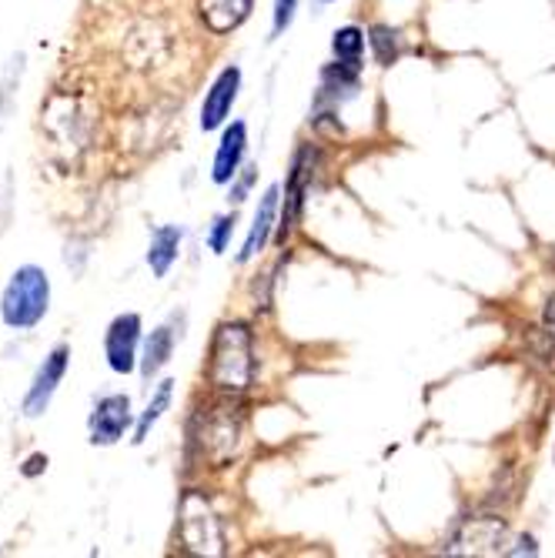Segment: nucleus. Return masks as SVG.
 <instances>
[{"mask_svg": "<svg viewBox=\"0 0 555 558\" xmlns=\"http://www.w3.org/2000/svg\"><path fill=\"white\" fill-rule=\"evenodd\" d=\"M294 8H298V0H275V37L291 24Z\"/></svg>", "mask_w": 555, "mask_h": 558, "instance_id": "obj_20", "label": "nucleus"}, {"mask_svg": "<svg viewBox=\"0 0 555 558\" xmlns=\"http://www.w3.org/2000/svg\"><path fill=\"white\" fill-rule=\"evenodd\" d=\"M137 344H141V318L137 315H118L105 335V354H108L111 372H118V375L134 372Z\"/></svg>", "mask_w": 555, "mask_h": 558, "instance_id": "obj_8", "label": "nucleus"}, {"mask_svg": "<svg viewBox=\"0 0 555 558\" xmlns=\"http://www.w3.org/2000/svg\"><path fill=\"white\" fill-rule=\"evenodd\" d=\"M278 184H272L265 194H262V205H258V215H255V225H251V231H248V241H244V247H241V255H238V262H251L255 255H262L265 251V244H268V238H272V231H275V218H278Z\"/></svg>", "mask_w": 555, "mask_h": 558, "instance_id": "obj_12", "label": "nucleus"}, {"mask_svg": "<svg viewBox=\"0 0 555 558\" xmlns=\"http://www.w3.org/2000/svg\"><path fill=\"white\" fill-rule=\"evenodd\" d=\"M178 538L191 555H225V525L205 492L188 488L178 505Z\"/></svg>", "mask_w": 555, "mask_h": 558, "instance_id": "obj_3", "label": "nucleus"}, {"mask_svg": "<svg viewBox=\"0 0 555 558\" xmlns=\"http://www.w3.org/2000/svg\"><path fill=\"white\" fill-rule=\"evenodd\" d=\"M331 50L338 61H362V50H365V34L359 27H341L331 37Z\"/></svg>", "mask_w": 555, "mask_h": 558, "instance_id": "obj_17", "label": "nucleus"}, {"mask_svg": "<svg viewBox=\"0 0 555 558\" xmlns=\"http://www.w3.org/2000/svg\"><path fill=\"white\" fill-rule=\"evenodd\" d=\"M171 395H174V381H171V378H165V381L158 385L155 398L147 401V409H144V415H141L137 428H134V445H141V441L150 435V428H155V425L161 422V415L168 412V404H171Z\"/></svg>", "mask_w": 555, "mask_h": 558, "instance_id": "obj_16", "label": "nucleus"}, {"mask_svg": "<svg viewBox=\"0 0 555 558\" xmlns=\"http://www.w3.org/2000/svg\"><path fill=\"white\" fill-rule=\"evenodd\" d=\"M40 469H47V459H40V454H34V459L27 462V469H24V472H27V475H34V472H40Z\"/></svg>", "mask_w": 555, "mask_h": 558, "instance_id": "obj_23", "label": "nucleus"}, {"mask_svg": "<svg viewBox=\"0 0 555 558\" xmlns=\"http://www.w3.org/2000/svg\"><path fill=\"white\" fill-rule=\"evenodd\" d=\"M171 351H174V328L171 325H161V328L150 331V338L144 341V354H141V375L155 378L171 362Z\"/></svg>", "mask_w": 555, "mask_h": 558, "instance_id": "obj_15", "label": "nucleus"}, {"mask_svg": "<svg viewBox=\"0 0 555 558\" xmlns=\"http://www.w3.org/2000/svg\"><path fill=\"white\" fill-rule=\"evenodd\" d=\"M68 362H71V348H68V344H58V348L44 359V365L37 368V375H34V381H31V388H27V395H24V415H27V418H40V415L47 412L50 398H55L58 385H61L64 375H68Z\"/></svg>", "mask_w": 555, "mask_h": 558, "instance_id": "obj_5", "label": "nucleus"}, {"mask_svg": "<svg viewBox=\"0 0 555 558\" xmlns=\"http://www.w3.org/2000/svg\"><path fill=\"white\" fill-rule=\"evenodd\" d=\"M208 385L231 398L255 385V338L244 322L218 325L208 351Z\"/></svg>", "mask_w": 555, "mask_h": 558, "instance_id": "obj_1", "label": "nucleus"}, {"mask_svg": "<svg viewBox=\"0 0 555 558\" xmlns=\"http://www.w3.org/2000/svg\"><path fill=\"white\" fill-rule=\"evenodd\" d=\"M251 181H255V168H248V174H244L241 181H234V184H231V201H234V205H238V201H244V194H248Z\"/></svg>", "mask_w": 555, "mask_h": 558, "instance_id": "obj_21", "label": "nucleus"}, {"mask_svg": "<svg viewBox=\"0 0 555 558\" xmlns=\"http://www.w3.org/2000/svg\"><path fill=\"white\" fill-rule=\"evenodd\" d=\"M131 425V401L128 395H105L87 418L91 445H118Z\"/></svg>", "mask_w": 555, "mask_h": 558, "instance_id": "obj_6", "label": "nucleus"}, {"mask_svg": "<svg viewBox=\"0 0 555 558\" xmlns=\"http://www.w3.org/2000/svg\"><path fill=\"white\" fill-rule=\"evenodd\" d=\"M542 322H545V331L555 338V291H552V298L545 301V315H542Z\"/></svg>", "mask_w": 555, "mask_h": 558, "instance_id": "obj_22", "label": "nucleus"}, {"mask_svg": "<svg viewBox=\"0 0 555 558\" xmlns=\"http://www.w3.org/2000/svg\"><path fill=\"white\" fill-rule=\"evenodd\" d=\"M312 171H315V150L312 147H301L294 155V165H291V178H288V191H285V215H281V234H288L291 221L301 215V205H305V191L312 184Z\"/></svg>", "mask_w": 555, "mask_h": 558, "instance_id": "obj_10", "label": "nucleus"}, {"mask_svg": "<svg viewBox=\"0 0 555 558\" xmlns=\"http://www.w3.org/2000/svg\"><path fill=\"white\" fill-rule=\"evenodd\" d=\"M238 87H241V71L238 68H225L215 77L205 105H201V131H218L228 121L234 100H238Z\"/></svg>", "mask_w": 555, "mask_h": 558, "instance_id": "obj_9", "label": "nucleus"}, {"mask_svg": "<svg viewBox=\"0 0 555 558\" xmlns=\"http://www.w3.org/2000/svg\"><path fill=\"white\" fill-rule=\"evenodd\" d=\"M502 542H506V522L502 519H469L451 542L445 545L448 555H495L502 551Z\"/></svg>", "mask_w": 555, "mask_h": 558, "instance_id": "obj_7", "label": "nucleus"}, {"mask_svg": "<svg viewBox=\"0 0 555 558\" xmlns=\"http://www.w3.org/2000/svg\"><path fill=\"white\" fill-rule=\"evenodd\" d=\"M178 251H181V228H174V225L158 228L147 247V265L155 271V278H165L171 271V265L178 262Z\"/></svg>", "mask_w": 555, "mask_h": 558, "instance_id": "obj_14", "label": "nucleus"}, {"mask_svg": "<svg viewBox=\"0 0 555 558\" xmlns=\"http://www.w3.org/2000/svg\"><path fill=\"white\" fill-rule=\"evenodd\" d=\"M244 147H248V128H244V121H234V124L221 134L218 155H215V165H212L215 184L234 181V174H238V168H241V158H244Z\"/></svg>", "mask_w": 555, "mask_h": 558, "instance_id": "obj_11", "label": "nucleus"}, {"mask_svg": "<svg viewBox=\"0 0 555 558\" xmlns=\"http://www.w3.org/2000/svg\"><path fill=\"white\" fill-rule=\"evenodd\" d=\"M244 441V415L241 404L231 395H221V401H212L208 409H201L191 425V445L197 448L201 462L212 469H225L238 459Z\"/></svg>", "mask_w": 555, "mask_h": 558, "instance_id": "obj_2", "label": "nucleus"}, {"mask_svg": "<svg viewBox=\"0 0 555 558\" xmlns=\"http://www.w3.org/2000/svg\"><path fill=\"white\" fill-rule=\"evenodd\" d=\"M50 304V281L40 268L24 265L11 275L4 294H0V318L8 328L27 331L44 322Z\"/></svg>", "mask_w": 555, "mask_h": 558, "instance_id": "obj_4", "label": "nucleus"}, {"mask_svg": "<svg viewBox=\"0 0 555 558\" xmlns=\"http://www.w3.org/2000/svg\"><path fill=\"white\" fill-rule=\"evenodd\" d=\"M234 225H238V218H234V215H225V218H218V221H215V228H212V234H208V244H212L215 255H221V251L228 247V238H231Z\"/></svg>", "mask_w": 555, "mask_h": 558, "instance_id": "obj_19", "label": "nucleus"}, {"mask_svg": "<svg viewBox=\"0 0 555 558\" xmlns=\"http://www.w3.org/2000/svg\"><path fill=\"white\" fill-rule=\"evenodd\" d=\"M369 44H372V50H375V61H378L382 68L395 64V61H398V54H401L398 34H395L391 27H385V24L372 27V37H369Z\"/></svg>", "mask_w": 555, "mask_h": 558, "instance_id": "obj_18", "label": "nucleus"}, {"mask_svg": "<svg viewBox=\"0 0 555 558\" xmlns=\"http://www.w3.org/2000/svg\"><path fill=\"white\" fill-rule=\"evenodd\" d=\"M251 8H255V0H197L201 21H205L215 34H228L238 24H244Z\"/></svg>", "mask_w": 555, "mask_h": 558, "instance_id": "obj_13", "label": "nucleus"}]
</instances>
